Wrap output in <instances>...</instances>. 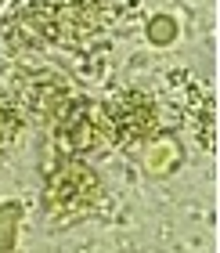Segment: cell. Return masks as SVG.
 <instances>
[{
	"mask_svg": "<svg viewBox=\"0 0 220 253\" xmlns=\"http://www.w3.org/2000/svg\"><path fill=\"white\" fill-rule=\"evenodd\" d=\"M101 203V181L90 170L83 159L65 156L51 174L47 185H43V206L54 221H76V217H87L94 206Z\"/></svg>",
	"mask_w": 220,
	"mask_h": 253,
	"instance_id": "1",
	"label": "cell"
},
{
	"mask_svg": "<svg viewBox=\"0 0 220 253\" xmlns=\"http://www.w3.org/2000/svg\"><path fill=\"white\" fill-rule=\"evenodd\" d=\"M54 130V145L62 156H76V159H87L94 152H105L112 145L109 141V126H105V112L101 105L87 98H73L69 105L58 112V120L51 123Z\"/></svg>",
	"mask_w": 220,
	"mask_h": 253,
	"instance_id": "2",
	"label": "cell"
},
{
	"mask_svg": "<svg viewBox=\"0 0 220 253\" xmlns=\"http://www.w3.org/2000/svg\"><path fill=\"white\" fill-rule=\"evenodd\" d=\"M101 112H105L109 141L115 148H141L159 130V105L145 90H123V94L109 98Z\"/></svg>",
	"mask_w": 220,
	"mask_h": 253,
	"instance_id": "3",
	"label": "cell"
},
{
	"mask_svg": "<svg viewBox=\"0 0 220 253\" xmlns=\"http://www.w3.org/2000/svg\"><path fill=\"white\" fill-rule=\"evenodd\" d=\"M7 98L22 109L26 120H40V123H54L69 101L76 98V90L54 73H22L18 84L7 90Z\"/></svg>",
	"mask_w": 220,
	"mask_h": 253,
	"instance_id": "4",
	"label": "cell"
},
{
	"mask_svg": "<svg viewBox=\"0 0 220 253\" xmlns=\"http://www.w3.org/2000/svg\"><path fill=\"white\" fill-rule=\"evenodd\" d=\"M4 40L11 51H40L54 43V7L47 0H22L18 11L4 22Z\"/></svg>",
	"mask_w": 220,
	"mask_h": 253,
	"instance_id": "5",
	"label": "cell"
},
{
	"mask_svg": "<svg viewBox=\"0 0 220 253\" xmlns=\"http://www.w3.org/2000/svg\"><path fill=\"white\" fill-rule=\"evenodd\" d=\"M101 11H105L101 0H62V4L54 7V37L65 40V43L87 40L90 33L98 29Z\"/></svg>",
	"mask_w": 220,
	"mask_h": 253,
	"instance_id": "6",
	"label": "cell"
},
{
	"mask_svg": "<svg viewBox=\"0 0 220 253\" xmlns=\"http://www.w3.org/2000/svg\"><path fill=\"white\" fill-rule=\"evenodd\" d=\"M22 126H26L22 109H18L7 94H0V156H4L7 148L15 145V137L22 134Z\"/></svg>",
	"mask_w": 220,
	"mask_h": 253,
	"instance_id": "7",
	"label": "cell"
}]
</instances>
